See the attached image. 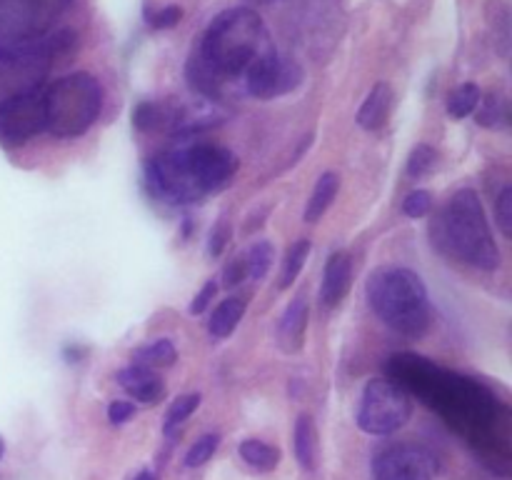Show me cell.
Masks as SVG:
<instances>
[{
    "label": "cell",
    "mask_w": 512,
    "mask_h": 480,
    "mask_svg": "<svg viewBox=\"0 0 512 480\" xmlns=\"http://www.w3.org/2000/svg\"><path fill=\"white\" fill-rule=\"evenodd\" d=\"M435 165V150L430 145H418V148L410 153V163H408V173L413 178H423L428 170H433Z\"/></svg>",
    "instance_id": "cell-29"
},
{
    "label": "cell",
    "mask_w": 512,
    "mask_h": 480,
    "mask_svg": "<svg viewBox=\"0 0 512 480\" xmlns=\"http://www.w3.org/2000/svg\"><path fill=\"white\" fill-rule=\"evenodd\" d=\"M310 258V240L308 238H300L290 245L288 255L283 260V273H280V288H290L293 280L298 278L300 270H303L305 260Z\"/></svg>",
    "instance_id": "cell-23"
},
{
    "label": "cell",
    "mask_w": 512,
    "mask_h": 480,
    "mask_svg": "<svg viewBox=\"0 0 512 480\" xmlns=\"http://www.w3.org/2000/svg\"><path fill=\"white\" fill-rule=\"evenodd\" d=\"M133 415H135V405L128 403V400H113V403L108 405V420L113 425L128 423Z\"/></svg>",
    "instance_id": "cell-33"
},
{
    "label": "cell",
    "mask_w": 512,
    "mask_h": 480,
    "mask_svg": "<svg viewBox=\"0 0 512 480\" xmlns=\"http://www.w3.org/2000/svg\"><path fill=\"white\" fill-rule=\"evenodd\" d=\"M305 330H308V303L305 298H295L288 305L278 325V345L283 353H298L303 348Z\"/></svg>",
    "instance_id": "cell-13"
},
{
    "label": "cell",
    "mask_w": 512,
    "mask_h": 480,
    "mask_svg": "<svg viewBox=\"0 0 512 480\" xmlns=\"http://www.w3.org/2000/svg\"><path fill=\"white\" fill-rule=\"evenodd\" d=\"M135 480H158V478H155V473H150V470H140V473L135 475Z\"/></svg>",
    "instance_id": "cell-36"
},
{
    "label": "cell",
    "mask_w": 512,
    "mask_h": 480,
    "mask_svg": "<svg viewBox=\"0 0 512 480\" xmlns=\"http://www.w3.org/2000/svg\"><path fill=\"white\" fill-rule=\"evenodd\" d=\"M170 153L198 198L210 190L223 188L238 170V158L233 150L223 148V145L193 143L188 148L170 150Z\"/></svg>",
    "instance_id": "cell-8"
},
{
    "label": "cell",
    "mask_w": 512,
    "mask_h": 480,
    "mask_svg": "<svg viewBox=\"0 0 512 480\" xmlns=\"http://www.w3.org/2000/svg\"><path fill=\"white\" fill-rule=\"evenodd\" d=\"M103 85L90 73H70L45 88V130L55 138H78L103 110Z\"/></svg>",
    "instance_id": "cell-4"
},
{
    "label": "cell",
    "mask_w": 512,
    "mask_h": 480,
    "mask_svg": "<svg viewBox=\"0 0 512 480\" xmlns=\"http://www.w3.org/2000/svg\"><path fill=\"white\" fill-rule=\"evenodd\" d=\"M250 3H253V0H250ZM255 3H270V0H255Z\"/></svg>",
    "instance_id": "cell-38"
},
{
    "label": "cell",
    "mask_w": 512,
    "mask_h": 480,
    "mask_svg": "<svg viewBox=\"0 0 512 480\" xmlns=\"http://www.w3.org/2000/svg\"><path fill=\"white\" fill-rule=\"evenodd\" d=\"M245 278V263L243 260H233V263L225 268V285H235Z\"/></svg>",
    "instance_id": "cell-35"
},
{
    "label": "cell",
    "mask_w": 512,
    "mask_h": 480,
    "mask_svg": "<svg viewBox=\"0 0 512 480\" xmlns=\"http://www.w3.org/2000/svg\"><path fill=\"white\" fill-rule=\"evenodd\" d=\"M430 208H433V195H430L428 190H413V193L403 200V213L408 215V218H425V215L430 213Z\"/></svg>",
    "instance_id": "cell-28"
},
{
    "label": "cell",
    "mask_w": 512,
    "mask_h": 480,
    "mask_svg": "<svg viewBox=\"0 0 512 480\" xmlns=\"http://www.w3.org/2000/svg\"><path fill=\"white\" fill-rule=\"evenodd\" d=\"M228 238H230L228 223H225V220H220V223L215 225L213 230H210L208 253L210 255H220V253H223V248H225V245H228Z\"/></svg>",
    "instance_id": "cell-34"
},
{
    "label": "cell",
    "mask_w": 512,
    "mask_h": 480,
    "mask_svg": "<svg viewBox=\"0 0 512 480\" xmlns=\"http://www.w3.org/2000/svg\"><path fill=\"white\" fill-rule=\"evenodd\" d=\"M215 293H218V283H215V280H208V283H205L203 288H200V293L193 298V303H190V308H188L190 315L205 313V308H208V305L213 303Z\"/></svg>",
    "instance_id": "cell-32"
},
{
    "label": "cell",
    "mask_w": 512,
    "mask_h": 480,
    "mask_svg": "<svg viewBox=\"0 0 512 480\" xmlns=\"http://www.w3.org/2000/svg\"><path fill=\"white\" fill-rule=\"evenodd\" d=\"M48 88V85H45ZM45 88L0 110V140L20 145L45 130Z\"/></svg>",
    "instance_id": "cell-11"
},
{
    "label": "cell",
    "mask_w": 512,
    "mask_h": 480,
    "mask_svg": "<svg viewBox=\"0 0 512 480\" xmlns=\"http://www.w3.org/2000/svg\"><path fill=\"white\" fill-rule=\"evenodd\" d=\"M73 40L70 30H55L35 48L0 53V110L43 90L53 58L65 53Z\"/></svg>",
    "instance_id": "cell-5"
},
{
    "label": "cell",
    "mask_w": 512,
    "mask_h": 480,
    "mask_svg": "<svg viewBox=\"0 0 512 480\" xmlns=\"http://www.w3.org/2000/svg\"><path fill=\"white\" fill-rule=\"evenodd\" d=\"M180 20H183V8H180V5H165V8H158L153 10V13H148L150 28L155 30L173 28V25H178Z\"/></svg>",
    "instance_id": "cell-30"
},
{
    "label": "cell",
    "mask_w": 512,
    "mask_h": 480,
    "mask_svg": "<svg viewBox=\"0 0 512 480\" xmlns=\"http://www.w3.org/2000/svg\"><path fill=\"white\" fill-rule=\"evenodd\" d=\"M218 445H220L218 433L200 435V438L190 445L188 453H185V465H188V468H200V465H205L215 455Z\"/></svg>",
    "instance_id": "cell-27"
},
{
    "label": "cell",
    "mask_w": 512,
    "mask_h": 480,
    "mask_svg": "<svg viewBox=\"0 0 512 480\" xmlns=\"http://www.w3.org/2000/svg\"><path fill=\"white\" fill-rule=\"evenodd\" d=\"M278 53L263 18L248 5L228 8L205 28L195 53H190L185 75L190 88L213 103L225 95L245 93L243 83L255 65Z\"/></svg>",
    "instance_id": "cell-1"
},
{
    "label": "cell",
    "mask_w": 512,
    "mask_h": 480,
    "mask_svg": "<svg viewBox=\"0 0 512 480\" xmlns=\"http://www.w3.org/2000/svg\"><path fill=\"white\" fill-rule=\"evenodd\" d=\"M365 293L378 318L400 335L420 338L430 328L433 313H430L428 288L410 268H395V265L375 268L368 275Z\"/></svg>",
    "instance_id": "cell-2"
},
{
    "label": "cell",
    "mask_w": 512,
    "mask_h": 480,
    "mask_svg": "<svg viewBox=\"0 0 512 480\" xmlns=\"http://www.w3.org/2000/svg\"><path fill=\"white\" fill-rule=\"evenodd\" d=\"M480 98H483V93H480V88L475 83L458 85V88L448 95V113L458 120L468 118V115H473L475 110H478Z\"/></svg>",
    "instance_id": "cell-21"
},
{
    "label": "cell",
    "mask_w": 512,
    "mask_h": 480,
    "mask_svg": "<svg viewBox=\"0 0 512 480\" xmlns=\"http://www.w3.org/2000/svg\"><path fill=\"white\" fill-rule=\"evenodd\" d=\"M70 5L73 0H0V53L43 43Z\"/></svg>",
    "instance_id": "cell-6"
},
{
    "label": "cell",
    "mask_w": 512,
    "mask_h": 480,
    "mask_svg": "<svg viewBox=\"0 0 512 480\" xmlns=\"http://www.w3.org/2000/svg\"><path fill=\"white\" fill-rule=\"evenodd\" d=\"M438 460L423 445L395 443L373 460V480H435Z\"/></svg>",
    "instance_id": "cell-9"
},
{
    "label": "cell",
    "mask_w": 512,
    "mask_h": 480,
    "mask_svg": "<svg viewBox=\"0 0 512 480\" xmlns=\"http://www.w3.org/2000/svg\"><path fill=\"white\" fill-rule=\"evenodd\" d=\"M478 108V123L485 128H503L508 123V100L503 95L490 93L488 98H480Z\"/></svg>",
    "instance_id": "cell-25"
},
{
    "label": "cell",
    "mask_w": 512,
    "mask_h": 480,
    "mask_svg": "<svg viewBox=\"0 0 512 480\" xmlns=\"http://www.w3.org/2000/svg\"><path fill=\"white\" fill-rule=\"evenodd\" d=\"M243 315H245L243 298L230 295V298L220 300V305L213 310V315H210V323H208L210 335H213V338H228V335H233V330L238 328Z\"/></svg>",
    "instance_id": "cell-18"
},
{
    "label": "cell",
    "mask_w": 512,
    "mask_h": 480,
    "mask_svg": "<svg viewBox=\"0 0 512 480\" xmlns=\"http://www.w3.org/2000/svg\"><path fill=\"white\" fill-rule=\"evenodd\" d=\"M393 108V88L388 83H378L368 93L365 103L358 110V125L365 130H378L388 123Z\"/></svg>",
    "instance_id": "cell-15"
},
{
    "label": "cell",
    "mask_w": 512,
    "mask_h": 480,
    "mask_svg": "<svg viewBox=\"0 0 512 480\" xmlns=\"http://www.w3.org/2000/svg\"><path fill=\"white\" fill-rule=\"evenodd\" d=\"M340 190V175L328 170V173L320 175V180L315 183L313 195H310L308 205H305V223H318L325 213H328L330 205L335 203Z\"/></svg>",
    "instance_id": "cell-17"
},
{
    "label": "cell",
    "mask_w": 512,
    "mask_h": 480,
    "mask_svg": "<svg viewBox=\"0 0 512 480\" xmlns=\"http://www.w3.org/2000/svg\"><path fill=\"white\" fill-rule=\"evenodd\" d=\"M495 215H498V225L503 230L505 238L512 235V188L505 185L498 195V203H495Z\"/></svg>",
    "instance_id": "cell-31"
},
{
    "label": "cell",
    "mask_w": 512,
    "mask_h": 480,
    "mask_svg": "<svg viewBox=\"0 0 512 480\" xmlns=\"http://www.w3.org/2000/svg\"><path fill=\"white\" fill-rule=\"evenodd\" d=\"M135 365H145V368H168L178 360V350H175L173 340L160 338L148 345H140L133 353Z\"/></svg>",
    "instance_id": "cell-20"
},
{
    "label": "cell",
    "mask_w": 512,
    "mask_h": 480,
    "mask_svg": "<svg viewBox=\"0 0 512 480\" xmlns=\"http://www.w3.org/2000/svg\"><path fill=\"white\" fill-rule=\"evenodd\" d=\"M240 458L245 460V463L250 465L253 470H258V473H270V470L278 468L280 463V448H275V445L265 443V440H258V438H248L240 443Z\"/></svg>",
    "instance_id": "cell-19"
},
{
    "label": "cell",
    "mask_w": 512,
    "mask_h": 480,
    "mask_svg": "<svg viewBox=\"0 0 512 480\" xmlns=\"http://www.w3.org/2000/svg\"><path fill=\"white\" fill-rule=\"evenodd\" d=\"M3 453H5V440L3 435H0V458H3Z\"/></svg>",
    "instance_id": "cell-37"
},
{
    "label": "cell",
    "mask_w": 512,
    "mask_h": 480,
    "mask_svg": "<svg viewBox=\"0 0 512 480\" xmlns=\"http://www.w3.org/2000/svg\"><path fill=\"white\" fill-rule=\"evenodd\" d=\"M245 278L260 280L268 275L270 263H273V243L270 240H258L245 255Z\"/></svg>",
    "instance_id": "cell-24"
},
{
    "label": "cell",
    "mask_w": 512,
    "mask_h": 480,
    "mask_svg": "<svg viewBox=\"0 0 512 480\" xmlns=\"http://www.w3.org/2000/svg\"><path fill=\"white\" fill-rule=\"evenodd\" d=\"M413 418V400L385 378L368 380L358 410V425L368 435H393Z\"/></svg>",
    "instance_id": "cell-7"
},
{
    "label": "cell",
    "mask_w": 512,
    "mask_h": 480,
    "mask_svg": "<svg viewBox=\"0 0 512 480\" xmlns=\"http://www.w3.org/2000/svg\"><path fill=\"white\" fill-rule=\"evenodd\" d=\"M115 380L130 398L140 400L145 405L160 403L165 398L163 378L153 368H145V365H128V368L118 370Z\"/></svg>",
    "instance_id": "cell-12"
},
{
    "label": "cell",
    "mask_w": 512,
    "mask_h": 480,
    "mask_svg": "<svg viewBox=\"0 0 512 480\" xmlns=\"http://www.w3.org/2000/svg\"><path fill=\"white\" fill-rule=\"evenodd\" d=\"M170 113H173V105L155 103V100H145L135 108L133 123L138 130H153L160 128V125H168Z\"/></svg>",
    "instance_id": "cell-22"
},
{
    "label": "cell",
    "mask_w": 512,
    "mask_h": 480,
    "mask_svg": "<svg viewBox=\"0 0 512 480\" xmlns=\"http://www.w3.org/2000/svg\"><path fill=\"white\" fill-rule=\"evenodd\" d=\"M200 400H203V395L200 393H185L180 395V398H175L173 405L168 408V413H165V435H170L173 433V428L183 425L185 420L198 410Z\"/></svg>",
    "instance_id": "cell-26"
},
{
    "label": "cell",
    "mask_w": 512,
    "mask_h": 480,
    "mask_svg": "<svg viewBox=\"0 0 512 480\" xmlns=\"http://www.w3.org/2000/svg\"><path fill=\"white\" fill-rule=\"evenodd\" d=\"M295 455H298L300 465L305 470L318 468L320 460V438H318V425L310 415H300L295 423Z\"/></svg>",
    "instance_id": "cell-16"
},
{
    "label": "cell",
    "mask_w": 512,
    "mask_h": 480,
    "mask_svg": "<svg viewBox=\"0 0 512 480\" xmlns=\"http://www.w3.org/2000/svg\"><path fill=\"white\" fill-rule=\"evenodd\" d=\"M303 80V65L273 53L270 58H265L263 63L250 70V75L243 83V90L248 95H255V98H278V95L293 93Z\"/></svg>",
    "instance_id": "cell-10"
},
{
    "label": "cell",
    "mask_w": 512,
    "mask_h": 480,
    "mask_svg": "<svg viewBox=\"0 0 512 480\" xmlns=\"http://www.w3.org/2000/svg\"><path fill=\"white\" fill-rule=\"evenodd\" d=\"M435 230H438V243L453 258L480 270H495L500 265V250L490 233L483 200L473 188L458 190L448 200Z\"/></svg>",
    "instance_id": "cell-3"
},
{
    "label": "cell",
    "mask_w": 512,
    "mask_h": 480,
    "mask_svg": "<svg viewBox=\"0 0 512 480\" xmlns=\"http://www.w3.org/2000/svg\"><path fill=\"white\" fill-rule=\"evenodd\" d=\"M350 273H353V260H350V255L345 250H338V253L330 255L323 273V290H320L325 303L338 305L348 295Z\"/></svg>",
    "instance_id": "cell-14"
}]
</instances>
